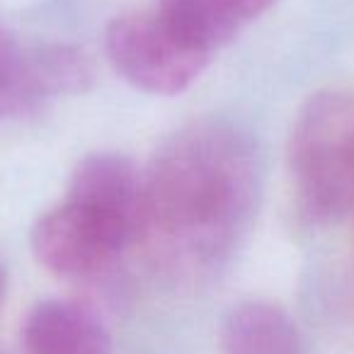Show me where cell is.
Listing matches in <instances>:
<instances>
[{"mask_svg": "<svg viewBox=\"0 0 354 354\" xmlns=\"http://www.w3.org/2000/svg\"><path fill=\"white\" fill-rule=\"evenodd\" d=\"M131 245H136L131 233L71 199L46 212L32 228L37 262L66 281H95L109 274Z\"/></svg>", "mask_w": 354, "mask_h": 354, "instance_id": "cell-4", "label": "cell"}, {"mask_svg": "<svg viewBox=\"0 0 354 354\" xmlns=\"http://www.w3.org/2000/svg\"><path fill=\"white\" fill-rule=\"evenodd\" d=\"M156 12L183 39L207 54L228 44L243 25L233 0H158Z\"/></svg>", "mask_w": 354, "mask_h": 354, "instance_id": "cell-8", "label": "cell"}, {"mask_svg": "<svg viewBox=\"0 0 354 354\" xmlns=\"http://www.w3.org/2000/svg\"><path fill=\"white\" fill-rule=\"evenodd\" d=\"M221 354H306L296 320L272 301H241L218 328Z\"/></svg>", "mask_w": 354, "mask_h": 354, "instance_id": "cell-7", "label": "cell"}, {"mask_svg": "<svg viewBox=\"0 0 354 354\" xmlns=\"http://www.w3.org/2000/svg\"><path fill=\"white\" fill-rule=\"evenodd\" d=\"M46 104L35 68V51L22 46L10 30L0 25V122Z\"/></svg>", "mask_w": 354, "mask_h": 354, "instance_id": "cell-9", "label": "cell"}, {"mask_svg": "<svg viewBox=\"0 0 354 354\" xmlns=\"http://www.w3.org/2000/svg\"><path fill=\"white\" fill-rule=\"evenodd\" d=\"M71 202L97 212L138 243L143 209V170L119 153H95L78 162L68 185Z\"/></svg>", "mask_w": 354, "mask_h": 354, "instance_id": "cell-5", "label": "cell"}, {"mask_svg": "<svg viewBox=\"0 0 354 354\" xmlns=\"http://www.w3.org/2000/svg\"><path fill=\"white\" fill-rule=\"evenodd\" d=\"M238 15L243 17V22L255 20L257 15H262L265 10H270L274 6V0H233Z\"/></svg>", "mask_w": 354, "mask_h": 354, "instance_id": "cell-11", "label": "cell"}, {"mask_svg": "<svg viewBox=\"0 0 354 354\" xmlns=\"http://www.w3.org/2000/svg\"><path fill=\"white\" fill-rule=\"evenodd\" d=\"M289 172L308 218L337 221L354 212V93H318L299 109Z\"/></svg>", "mask_w": 354, "mask_h": 354, "instance_id": "cell-2", "label": "cell"}, {"mask_svg": "<svg viewBox=\"0 0 354 354\" xmlns=\"http://www.w3.org/2000/svg\"><path fill=\"white\" fill-rule=\"evenodd\" d=\"M32 49L37 78L46 102L61 95H80L93 85V64L80 49L68 44H44Z\"/></svg>", "mask_w": 354, "mask_h": 354, "instance_id": "cell-10", "label": "cell"}, {"mask_svg": "<svg viewBox=\"0 0 354 354\" xmlns=\"http://www.w3.org/2000/svg\"><path fill=\"white\" fill-rule=\"evenodd\" d=\"M0 299H3V270H0Z\"/></svg>", "mask_w": 354, "mask_h": 354, "instance_id": "cell-12", "label": "cell"}, {"mask_svg": "<svg viewBox=\"0 0 354 354\" xmlns=\"http://www.w3.org/2000/svg\"><path fill=\"white\" fill-rule=\"evenodd\" d=\"M257 189L260 165L245 131L221 119L183 127L143 170L138 243L170 274H204L231 255Z\"/></svg>", "mask_w": 354, "mask_h": 354, "instance_id": "cell-1", "label": "cell"}, {"mask_svg": "<svg viewBox=\"0 0 354 354\" xmlns=\"http://www.w3.org/2000/svg\"><path fill=\"white\" fill-rule=\"evenodd\" d=\"M104 51L129 85L151 95L187 90L212 59L183 39L156 10L114 17L104 32Z\"/></svg>", "mask_w": 354, "mask_h": 354, "instance_id": "cell-3", "label": "cell"}, {"mask_svg": "<svg viewBox=\"0 0 354 354\" xmlns=\"http://www.w3.org/2000/svg\"><path fill=\"white\" fill-rule=\"evenodd\" d=\"M27 354H112V335L88 304L39 301L22 325Z\"/></svg>", "mask_w": 354, "mask_h": 354, "instance_id": "cell-6", "label": "cell"}]
</instances>
